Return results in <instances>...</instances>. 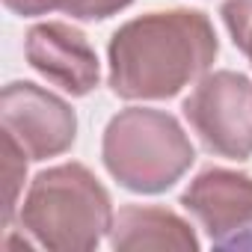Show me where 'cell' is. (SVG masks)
Returning <instances> with one entry per match:
<instances>
[{"mask_svg": "<svg viewBox=\"0 0 252 252\" xmlns=\"http://www.w3.org/2000/svg\"><path fill=\"white\" fill-rule=\"evenodd\" d=\"M214 57L217 36L202 12H152L113 36L110 86L122 98H169Z\"/></svg>", "mask_w": 252, "mask_h": 252, "instance_id": "obj_1", "label": "cell"}, {"mask_svg": "<svg viewBox=\"0 0 252 252\" xmlns=\"http://www.w3.org/2000/svg\"><path fill=\"white\" fill-rule=\"evenodd\" d=\"M104 163L128 190L160 193L187 172L193 146L172 116L134 107L107 125Z\"/></svg>", "mask_w": 252, "mask_h": 252, "instance_id": "obj_2", "label": "cell"}, {"mask_svg": "<svg viewBox=\"0 0 252 252\" xmlns=\"http://www.w3.org/2000/svg\"><path fill=\"white\" fill-rule=\"evenodd\" d=\"M21 222L42 246L89 249L110 225V199L83 166H57L33 181Z\"/></svg>", "mask_w": 252, "mask_h": 252, "instance_id": "obj_3", "label": "cell"}, {"mask_svg": "<svg viewBox=\"0 0 252 252\" xmlns=\"http://www.w3.org/2000/svg\"><path fill=\"white\" fill-rule=\"evenodd\" d=\"M184 116L208 152L234 160L252 155V83L243 74L205 77L184 101Z\"/></svg>", "mask_w": 252, "mask_h": 252, "instance_id": "obj_4", "label": "cell"}, {"mask_svg": "<svg viewBox=\"0 0 252 252\" xmlns=\"http://www.w3.org/2000/svg\"><path fill=\"white\" fill-rule=\"evenodd\" d=\"M74 113L36 83H9L3 89V134L12 137L30 160H45L74 143Z\"/></svg>", "mask_w": 252, "mask_h": 252, "instance_id": "obj_5", "label": "cell"}, {"mask_svg": "<svg viewBox=\"0 0 252 252\" xmlns=\"http://www.w3.org/2000/svg\"><path fill=\"white\" fill-rule=\"evenodd\" d=\"M27 60L48 80L71 95H86L98 83V60L86 36L68 24L48 21L30 30Z\"/></svg>", "mask_w": 252, "mask_h": 252, "instance_id": "obj_6", "label": "cell"}, {"mask_svg": "<svg viewBox=\"0 0 252 252\" xmlns=\"http://www.w3.org/2000/svg\"><path fill=\"white\" fill-rule=\"evenodd\" d=\"M181 202L199 217L214 240H222L225 231L252 222V178L228 169H208L184 190Z\"/></svg>", "mask_w": 252, "mask_h": 252, "instance_id": "obj_7", "label": "cell"}, {"mask_svg": "<svg viewBox=\"0 0 252 252\" xmlns=\"http://www.w3.org/2000/svg\"><path fill=\"white\" fill-rule=\"evenodd\" d=\"M113 246L119 249H146V246H181L193 249L196 237L187 231V225L160 208H125L116 217L113 228Z\"/></svg>", "mask_w": 252, "mask_h": 252, "instance_id": "obj_8", "label": "cell"}, {"mask_svg": "<svg viewBox=\"0 0 252 252\" xmlns=\"http://www.w3.org/2000/svg\"><path fill=\"white\" fill-rule=\"evenodd\" d=\"M18 15H42V12H65L77 18H107L125 9L131 0H3Z\"/></svg>", "mask_w": 252, "mask_h": 252, "instance_id": "obj_9", "label": "cell"}, {"mask_svg": "<svg viewBox=\"0 0 252 252\" xmlns=\"http://www.w3.org/2000/svg\"><path fill=\"white\" fill-rule=\"evenodd\" d=\"M222 18L228 33L234 36V45L252 60V0H225Z\"/></svg>", "mask_w": 252, "mask_h": 252, "instance_id": "obj_10", "label": "cell"}]
</instances>
